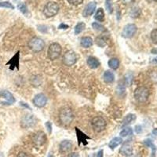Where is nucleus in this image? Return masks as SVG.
Listing matches in <instances>:
<instances>
[{"mask_svg":"<svg viewBox=\"0 0 157 157\" xmlns=\"http://www.w3.org/2000/svg\"><path fill=\"white\" fill-rule=\"evenodd\" d=\"M74 119V113L71 108L68 107H64L60 110L59 120L61 125L65 127H68L71 125Z\"/></svg>","mask_w":157,"mask_h":157,"instance_id":"f257e3e1","label":"nucleus"},{"mask_svg":"<svg viewBox=\"0 0 157 157\" xmlns=\"http://www.w3.org/2000/svg\"><path fill=\"white\" fill-rule=\"evenodd\" d=\"M149 97V90L145 86L137 87L134 91V98L140 103H145L147 101Z\"/></svg>","mask_w":157,"mask_h":157,"instance_id":"f03ea898","label":"nucleus"},{"mask_svg":"<svg viewBox=\"0 0 157 157\" xmlns=\"http://www.w3.org/2000/svg\"><path fill=\"white\" fill-rule=\"evenodd\" d=\"M29 47L31 50L35 53H39L43 50L45 47V43L42 39L39 37H34L29 41Z\"/></svg>","mask_w":157,"mask_h":157,"instance_id":"7ed1b4c3","label":"nucleus"},{"mask_svg":"<svg viewBox=\"0 0 157 157\" xmlns=\"http://www.w3.org/2000/svg\"><path fill=\"white\" fill-rule=\"evenodd\" d=\"M60 7L57 2H49L46 4L43 9V14L47 17H52L57 14L59 12Z\"/></svg>","mask_w":157,"mask_h":157,"instance_id":"20e7f679","label":"nucleus"},{"mask_svg":"<svg viewBox=\"0 0 157 157\" xmlns=\"http://www.w3.org/2000/svg\"><path fill=\"white\" fill-rule=\"evenodd\" d=\"M61 47L59 43H53L50 45L48 50H47V55L51 61H54L57 59L61 56Z\"/></svg>","mask_w":157,"mask_h":157,"instance_id":"39448f33","label":"nucleus"},{"mask_svg":"<svg viewBox=\"0 0 157 157\" xmlns=\"http://www.w3.org/2000/svg\"><path fill=\"white\" fill-rule=\"evenodd\" d=\"M92 127L96 133H100L104 131L106 127V121L101 116H96L93 118L91 121Z\"/></svg>","mask_w":157,"mask_h":157,"instance_id":"423d86ee","label":"nucleus"},{"mask_svg":"<svg viewBox=\"0 0 157 157\" xmlns=\"http://www.w3.org/2000/svg\"><path fill=\"white\" fill-rule=\"evenodd\" d=\"M77 61L76 53L73 50L66 51L62 57V62L66 66H72Z\"/></svg>","mask_w":157,"mask_h":157,"instance_id":"0eeeda50","label":"nucleus"},{"mask_svg":"<svg viewBox=\"0 0 157 157\" xmlns=\"http://www.w3.org/2000/svg\"><path fill=\"white\" fill-rule=\"evenodd\" d=\"M137 26L134 24H129L127 25L122 29V35L126 39H130L132 38L137 32Z\"/></svg>","mask_w":157,"mask_h":157,"instance_id":"6e6552de","label":"nucleus"},{"mask_svg":"<svg viewBox=\"0 0 157 157\" xmlns=\"http://www.w3.org/2000/svg\"><path fill=\"white\" fill-rule=\"evenodd\" d=\"M32 141L34 143V145H36V146L43 145L47 141V136L43 131L36 132L35 134L33 135Z\"/></svg>","mask_w":157,"mask_h":157,"instance_id":"1a4fd4ad","label":"nucleus"},{"mask_svg":"<svg viewBox=\"0 0 157 157\" xmlns=\"http://www.w3.org/2000/svg\"><path fill=\"white\" fill-rule=\"evenodd\" d=\"M47 98L45 94H36L33 99V104L38 108H43L47 104Z\"/></svg>","mask_w":157,"mask_h":157,"instance_id":"9d476101","label":"nucleus"},{"mask_svg":"<svg viewBox=\"0 0 157 157\" xmlns=\"http://www.w3.org/2000/svg\"><path fill=\"white\" fill-rule=\"evenodd\" d=\"M119 152L124 156H131L133 154V148L131 142L129 141H125L119 150Z\"/></svg>","mask_w":157,"mask_h":157,"instance_id":"9b49d317","label":"nucleus"},{"mask_svg":"<svg viewBox=\"0 0 157 157\" xmlns=\"http://www.w3.org/2000/svg\"><path fill=\"white\" fill-rule=\"evenodd\" d=\"M19 62H20V52L17 51L14 56L6 63V65H10V69L11 70L14 69V68H17V69H19V65H20Z\"/></svg>","mask_w":157,"mask_h":157,"instance_id":"f8f14e48","label":"nucleus"},{"mask_svg":"<svg viewBox=\"0 0 157 157\" xmlns=\"http://www.w3.org/2000/svg\"><path fill=\"white\" fill-rule=\"evenodd\" d=\"M0 96L2 97L3 98H5L6 100V102H2V104H12L15 102V98L13 96V94L11 93H10L7 90H2L0 92Z\"/></svg>","mask_w":157,"mask_h":157,"instance_id":"ddd939ff","label":"nucleus"},{"mask_svg":"<svg viewBox=\"0 0 157 157\" xmlns=\"http://www.w3.org/2000/svg\"><path fill=\"white\" fill-rule=\"evenodd\" d=\"M97 7V3L95 2H89L86 6V7L84 8L83 12V17H89L91 16L94 13Z\"/></svg>","mask_w":157,"mask_h":157,"instance_id":"4468645a","label":"nucleus"},{"mask_svg":"<svg viewBox=\"0 0 157 157\" xmlns=\"http://www.w3.org/2000/svg\"><path fill=\"white\" fill-rule=\"evenodd\" d=\"M35 123H36V120L33 117V116H27L24 117L21 121V126L25 128L32 127Z\"/></svg>","mask_w":157,"mask_h":157,"instance_id":"2eb2a0df","label":"nucleus"},{"mask_svg":"<svg viewBox=\"0 0 157 157\" xmlns=\"http://www.w3.org/2000/svg\"><path fill=\"white\" fill-rule=\"evenodd\" d=\"M72 143L68 140H65V141H61L59 146V150L62 153H66L72 149Z\"/></svg>","mask_w":157,"mask_h":157,"instance_id":"dca6fc26","label":"nucleus"},{"mask_svg":"<svg viewBox=\"0 0 157 157\" xmlns=\"http://www.w3.org/2000/svg\"><path fill=\"white\" fill-rule=\"evenodd\" d=\"M76 136H77L79 145H80L81 143H83V145H87L86 140H87V139H90V137H88L86 134H85L84 133L82 132L80 129H78L77 127H76Z\"/></svg>","mask_w":157,"mask_h":157,"instance_id":"f3484780","label":"nucleus"},{"mask_svg":"<svg viewBox=\"0 0 157 157\" xmlns=\"http://www.w3.org/2000/svg\"><path fill=\"white\" fill-rule=\"evenodd\" d=\"M87 65L92 69H96L100 65V62L96 57H89L87 59Z\"/></svg>","mask_w":157,"mask_h":157,"instance_id":"a211bd4d","label":"nucleus"},{"mask_svg":"<svg viewBox=\"0 0 157 157\" xmlns=\"http://www.w3.org/2000/svg\"><path fill=\"white\" fill-rule=\"evenodd\" d=\"M80 44L84 48H89L93 45V39L90 36H84L80 40Z\"/></svg>","mask_w":157,"mask_h":157,"instance_id":"6ab92c4d","label":"nucleus"},{"mask_svg":"<svg viewBox=\"0 0 157 157\" xmlns=\"http://www.w3.org/2000/svg\"><path fill=\"white\" fill-rule=\"evenodd\" d=\"M103 79L106 83H112L115 80L114 73L111 71H106L103 75Z\"/></svg>","mask_w":157,"mask_h":157,"instance_id":"aec40b11","label":"nucleus"},{"mask_svg":"<svg viewBox=\"0 0 157 157\" xmlns=\"http://www.w3.org/2000/svg\"><path fill=\"white\" fill-rule=\"evenodd\" d=\"M122 140L121 137H116L111 140V141L109 142V144H108V146H109L110 149H115L117 147V146H119V145H120L121 143H122Z\"/></svg>","mask_w":157,"mask_h":157,"instance_id":"412c9836","label":"nucleus"},{"mask_svg":"<svg viewBox=\"0 0 157 157\" xmlns=\"http://www.w3.org/2000/svg\"><path fill=\"white\" fill-rule=\"evenodd\" d=\"M95 20H98V22H103L104 20V10L102 8H99L97 10L95 16H94Z\"/></svg>","mask_w":157,"mask_h":157,"instance_id":"4be33fe9","label":"nucleus"},{"mask_svg":"<svg viewBox=\"0 0 157 157\" xmlns=\"http://www.w3.org/2000/svg\"><path fill=\"white\" fill-rule=\"evenodd\" d=\"M135 119H136V116L135 115L128 114L125 116V118L122 120V126H127V125L134 122Z\"/></svg>","mask_w":157,"mask_h":157,"instance_id":"5701e85b","label":"nucleus"},{"mask_svg":"<svg viewBox=\"0 0 157 157\" xmlns=\"http://www.w3.org/2000/svg\"><path fill=\"white\" fill-rule=\"evenodd\" d=\"M119 61L118 58H111L108 62V66L113 70H116L119 66Z\"/></svg>","mask_w":157,"mask_h":157,"instance_id":"b1692460","label":"nucleus"},{"mask_svg":"<svg viewBox=\"0 0 157 157\" xmlns=\"http://www.w3.org/2000/svg\"><path fill=\"white\" fill-rule=\"evenodd\" d=\"M86 29V24L84 22H80L78 23L76 26L75 27V34L76 35H79L80 33Z\"/></svg>","mask_w":157,"mask_h":157,"instance_id":"393cba45","label":"nucleus"},{"mask_svg":"<svg viewBox=\"0 0 157 157\" xmlns=\"http://www.w3.org/2000/svg\"><path fill=\"white\" fill-rule=\"evenodd\" d=\"M133 134V130L131 127H126L122 130L120 132V136L121 137H127L129 135H132Z\"/></svg>","mask_w":157,"mask_h":157,"instance_id":"a878e982","label":"nucleus"},{"mask_svg":"<svg viewBox=\"0 0 157 157\" xmlns=\"http://www.w3.org/2000/svg\"><path fill=\"white\" fill-rule=\"evenodd\" d=\"M17 8L20 10V11L23 14L28 15V14H29V10H28V8H27L26 5H25V3H23V2H21V3H19L18 6H17Z\"/></svg>","mask_w":157,"mask_h":157,"instance_id":"bb28decb","label":"nucleus"},{"mask_svg":"<svg viewBox=\"0 0 157 157\" xmlns=\"http://www.w3.org/2000/svg\"><path fill=\"white\" fill-rule=\"evenodd\" d=\"M92 27L94 28V30L98 31V32H103V31H104V27L98 22L93 23L92 24Z\"/></svg>","mask_w":157,"mask_h":157,"instance_id":"cd10ccee","label":"nucleus"},{"mask_svg":"<svg viewBox=\"0 0 157 157\" xmlns=\"http://www.w3.org/2000/svg\"><path fill=\"white\" fill-rule=\"evenodd\" d=\"M0 7H4V8H8L11 9V10H14V6H13L10 2H0Z\"/></svg>","mask_w":157,"mask_h":157,"instance_id":"c85d7f7f","label":"nucleus"},{"mask_svg":"<svg viewBox=\"0 0 157 157\" xmlns=\"http://www.w3.org/2000/svg\"><path fill=\"white\" fill-rule=\"evenodd\" d=\"M151 39L152 43L155 45H157V29L152 31L151 32Z\"/></svg>","mask_w":157,"mask_h":157,"instance_id":"c756f323","label":"nucleus"},{"mask_svg":"<svg viewBox=\"0 0 157 157\" xmlns=\"http://www.w3.org/2000/svg\"><path fill=\"white\" fill-rule=\"evenodd\" d=\"M67 1L69 4L73 5V6H79L83 2V0H67Z\"/></svg>","mask_w":157,"mask_h":157,"instance_id":"7c9ffc66","label":"nucleus"},{"mask_svg":"<svg viewBox=\"0 0 157 157\" xmlns=\"http://www.w3.org/2000/svg\"><path fill=\"white\" fill-rule=\"evenodd\" d=\"M105 6H106V9L108 11V13H112V0H106L105 1Z\"/></svg>","mask_w":157,"mask_h":157,"instance_id":"2f4dec72","label":"nucleus"},{"mask_svg":"<svg viewBox=\"0 0 157 157\" xmlns=\"http://www.w3.org/2000/svg\"><path fill=\"white\" fill-rule=\"evenodd\" d=\"M140 15V9L139 8H135L132 10V13H131V17H137Z\"/></svg>","mask_w":157,"mask_h":157,"instance_id":"473e14b6","label":"nucleus"},{"mask_svg":"<svg viewBox=\"0 0 157 157\" xmlns=\"http://www.w3.org/2000/svg\"><path fill=\"white\" fill-rule=\"evenodd\" d=\"M133 76H131V75H127V76H126V79H125V80H126V83L128 85V86H131V82H132V79Z\"/></svg>","mask_w":157,"mask_h":157,"instance_id":"72a5a7b5","label":"nucleus"},{"mask_svg":"<svg viewBox=\"0 0 157 157\" xmlns=\"http://www.w3.org/2000/svg\"><path fill=\"white\" fill-rule=\"evenodd\" d=\"M46 127H47V131L49 134H51V131H52V126H51V122H46Z\"/></svg>","mask_w":157,"mask_h":157,"instance_id":"f704fd0d","label":"nucleus"},{"mask_svg":"<svg viewBox=\"0 0 157 157\" xmlns=\"http://www.w3.org/2000/svg\"><path fill=\"white\" fill-rule=\"evenodd\" d=\"M68 157H80V155L78 152H71L68 154Z\"/></svg>","mask_w":157,"mask_h":157,"instance_id":"c9c22d12","label":"nucleus"},{"mask_svg":"<svg viewBox=\"0 0 157 157\" xmlns=\"http://www.w3.org/2000/svg\"><path fill=\"white\" fill-rule=\"evenodd\" d=\"M141 131H142V129H141V126H136V127H135V131H136V133L139 134V133L141 132Z\"/></svg>","mask_w":157,"mask_h":157,"instance_id":"e433bc0d","label":"nucleus"},{"mask_svg":"<svg viewBox=\"0 0 157 157\" xmlns=\"http://www.w3.org/2000/svg\"><path fill=\"white\" fill-rule=\"evenodd\" d=\"M60 29H67L68 28V25H65V24H61V25H59V27H58Z\"/></svg>","mask_w":157,"mask_h":157,"instance_id":"4c0bfd02","label":"nucleus"},{"mask_svg":"<svg viewBox=\"0 0 157 157\" xmlns=\"http://www.w3.org/2000/svg\"><path fill=\"white\" fill-rule=\"evenodd\" d=\"M17 157H29V155H27L26 153L25 152H20L18 155H17Z\"/></svg>","mask_w":157,"mask_h":157,"instance_id":"58836bf2","label":"nucleus"},{"mask_svg":"<svg viewBox=\"0 0 157 157\" xmlns=\"http://www.w3.org/2000/svg\"><path fill=\"white\" fill-rule=\"evenodd\" d=\"M103 156H104V154H103V150H100V151L98 152L97 157H103Z\"/></svg>","mask_w":157,"mask_h":157,"instance_id":"ea45409f","label":"nucleus"},{"mask_svg":"<svg viewBox=\"0 0 157 157\" xmlns=\"http://www.w3.org/2000/svg\"><path fill=\"white\" fill-rule=\"evenodd\" d=\"M152 133L156 135V136H157V129H154V130H153V131H152Z\"/></svg>","mask_w":157,"mask_h":157,"instance_id":"a19ab883","label":"nucleus"},{"mask_svg":"<svg viewBox=\"0 0 157 157\" xmlns=\"http://www.w3.org/2000/svg\"><path fill=\"white\" fill-rule=\"evenodd\" d=\"M152 53H157V50H152Z\"/></svg>","mask_w":157,"mask_h":157,"instance_id":"79ce46f5","label":"nucleus"},{"mask_svg":"<svg viewBox=\"0 0 157 157\" xmlns=\"http://www.w3.org/2000/svg\"><path fill=\"white\" fill-rule=\"evenodd\" d=\"M0 157H3V155L1 152H0Z\"/></svg>","mask_w":157,"mask_h":157,"instance_id":"37998d69","label":"nucleus"},{"mask_svg":"<svg viewBox=\"0 0 157 157\" xmlns=\"http://www.w3.org/2000/svg\"><path fill=\"white\" fill-rule=\"evenodd\" d=\"M153 1H155V2H157V0H153Z\"/></svg>","mask_w":157,"mask_h":157,"instance_id":"c03bdc74","label":"nucleus"}]
</instances>
